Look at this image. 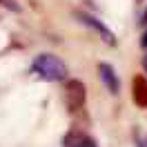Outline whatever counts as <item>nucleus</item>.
I'll return each instance as SVG.
<instances>
[{
	"mask_svg": "<svg viewBox=\"0 0 147 147\" xmlns=\"http://www.w3.org/2000/svg\"><path fill=\"white\" fill-rule=\"evenodd\" d=\"M34 71L49 83H58L67 78V65L54 54H40L34 60Z\"/></svg>",
	"mask_w": 147,
	"mask_h": 147,
	"instance_id": "nucleus-1",
	"label": "nucleus"
},
{
	"mask_svg": "<svg viewBox=\"0 0 147 147\" xmlns=\"http://www.w3.org/2000/svg\"><path fill=\"white\" fill-rule=\"evenodd\" d=\"M98 74H100V80L105 83L107 92H111V94H118L120 92V80H118V76H116V71H114L111 65L100 63V65H98Z\"/></svg>",
	"mask_w": 147,
	"mask_h": 147,
	"instance_id": "nucleus-4",
	"label": "nucleus"
},
{
	"mask_svg": "<svg viewBox=\"0 0 147 147\" xmlns=\"http://www.w3.org/2000/svg\"><path fill=\"white\" fill-rule=\"evenodd\" d=\"M87 92H85V85L80 80H69L65 87V102H67V109L69 111H78L85 105Z\"/></svg>",
	"mask_w": 147,
	"mask_h": 147,
	"instance_id": "nucleus-2",
	"label": "nucleus"
},
{
	"mask_svg": "<svg viewBox=\"0 0 147 147\" xmlns=\"http://www.w3.org/2000/svg\"><path fill=\"white\" fill-rule=\"evenodd\" d=\"M143 67H145V71H147V56L143 58Z\"/></svg>",
	"mask_w": 147,
	"mask_h": 147,
	"instance_id": "nucleus-8",
	"label": "nucleus"
},
{
	"mask_svg": "<svg viewBox=\"0 0 147 147\" xmlns=\"http://www.w3.org/2000/svg\"><path fill=\"white\" fill-rule=\"evenodd\" d=\"M140 45H143V47H147V31H145V36H143V40H140Z\"/></svg>",
	"mask_w": 147,
	"mask_h": 147,
	"instance_id": "nucleus-7",
	"label": "nucleus"
},
{
	"mask_svg": "<svg viewBox=\"0 0 147 147\" xmlns=\"http://www.w3.org/2000/svg\"><path fill=\"white\" fill-rule=\"evenodd\" d=\"M131 96L138 107H147V78L145 76H136L131 83Z\"/></svg>",
	"mask_w": 147,
	"mask_h": 147,
	"instance_id": "nucleus-6",
	"label": "nucleus"
},
{
	"mask_svg": "<svg viewBox=\"0 0 147 147\" xmlns=\"http://www.w3.org/2000/svg\"><path fill=\"white\" fill-rule=\"evenodd\" d=\"M136 2H143V0H136Z\"/></svg>",
	"mask_w": 147,
	"mask_h": 147,
	"instance_id": "nucleus-10",
	"label": "nucleus"
},
{
	"mask_svg": "<svg viewBox=\"0 0 147 147\" xmlns=\"http://www.w3.org/2000/svg\"><path fill=\"white\" fill-rule=\"evenodd\" d=\"M65 147H96V140H94L92 136H87V134H83V131H69L67 136H65L63 140Z\"/></svg>",
	"mask_w": 147,
	"mask_h": 147,
	"instance_id": "nucleus-5",
	"label": "nucleus"
},
{
	"mask_svg": "<svg viewBox=\"0 0 147 147\" xmlns=\"http://www.w3.org/2000/svg\"><path fill=\"white\" fill-rule=\"evenodd\" d=\"M76 16H78V20H80L83 25L92 27L94 31H98V34H100V38L107 42V45H116V38H114V34H111L109 29H107V27L100 22V20L96 18V16H92V13H85V11H78Z\"/></svg>",
	"mask_w": 147,
	"mask_h": 147,
	"instance_id": "nucleus-3",
	"label": "nucleus"
},
{
	"mask_svg": "<svg viewBox=\"0 0 147 147\" xmlns=\"http://www.w3.org/2000/svg\"><path fill=\"white\" fill-rule=\"evenodd\" d=\"M140 147H147V138H145V140H143V143H140Z\"/></svg>",
	"mask_w": 147,
	"mask_h": 147,
	"instance_id": "nucleus-9",
	"label": "nucleus"
}]
</instances>
